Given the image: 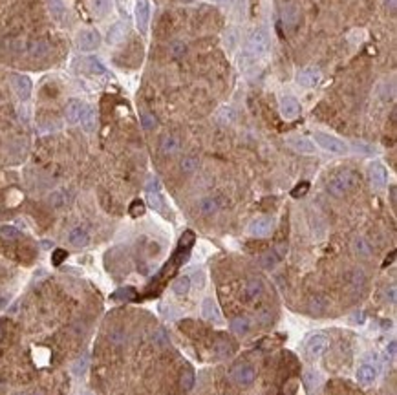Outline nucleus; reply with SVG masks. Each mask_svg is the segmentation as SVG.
Here are the masks:
<instances>
[{"label":"nucleus","instance_id":"5701e85b","mask_svg":"<svg viewBox=\"0 0 397 395\" xmlns=\"http://www.w3.org/2000/svg\"><path fill=\"white\" fill-rule=\"evenodd\" d=\"M48 9H50V13H51V17H53L57 22H64V18H66L64 0H48Z\"/></svg>","mask_w":397,"mask_h":395},{"label":"nucleus","instance_id":"dca6fc26","mask_svg":"<svg viewBox=\"0 0 397 395\" xmlns=\"http://www.w3.org/2000/svg\"><path fill=\"white\" fill-rule=\"evenodd\" d=\"M280 114L284 119H295L300 114V104L295 97H284L280 101Z\"/></svg>","mask_w":397,"mask_h":395},{"label":"nucleus","instance_id":"ddd939ff","mask_svg":"<svg viewBox=\"0 0 397 395\" xmlns=\"http://www.w3.org/2000/svg\"><path fill=\"white\" fill-rule=\"evenodd\" d=\"M75 66L79 68V72L92 73V75H102V73L106 72L104 64L99 59H96V57H83V59H79L75 62Z\"/></svg>","mask_w":397,"mask_h":395},{"label":"nucleus","instance_id":"2eb2a0df","mask_svg":"<svg viewBox=\"0 0 397 395\" xmlns=\"http://www.w3.org/2000/svg\"><path fill=\"white\" fill-rule=\"evenodd\" d=\"M298 20H300V9L297 6V2H288V4H284V9H282V22L284 26H288V28H295L298 24Z\"/></svg>","mask_w":397,"mask_h":395},{"label":"nucleus","instance_id":"2f4dec72","mask_svg":"<svg viewBox=\"0 0 397 395\" xmlns=\"http://www.w3.org/2000/svg\"><path fill=\"white\" fill-rule=\"evenodd\" d=\"M203 317L207 320H212V322H220V311H218L216 304L212 302L211 298H205L203 300Z\"/></svg>","mask_w":397,"mask_h":395},{"label":"nucleus","instance_id":"c756f323","mask_svg":"<svg viewBox=\"0 0 397 395\" xmlns=\"http://www.w3.org/2000/svg\"><path fill=\"white\" fill-rule=\"evenodd\" d=\"M50 51V44L46 41H33L28 44V53L31 57H44Z\"/></svg>","mask_w":397,"mask_h":395},{"label":"nucleus","instance_id":"393cba45","mask_svg":"<svg viewBox=\"0 0 397 395\" xmlns=\"http://www.w3.org/2000/svg\"><path fill=\"white\" fill-rule=\"evenodd\" d=\"M79 123H81V126H83L86 132L96 130V112H94L90 106H86V104H85V108H83V114H81V119H79Z\"/></svg>","mask_w":397,"mask_h":395},{"label":"nucleus","instance_id":"c85d7f7f","mask_svg":"<svg viewBox=\"0 0 397 395\" xmlns=\"http://www.w3.org/2000/svg\"><path fill=\"white\" fill-rule=\"evenodd\" d=\"M249 329H251V322H249V318H246V317H238V318H235V320L231 322V331H233L235 335H238V337L247 335V333H249Z\"/></svg>","mask_w":397,"mask_h":395},{"label":"nucleus","instance_id":"4d7b16f0","mask_svg":"<svg viewBox=\"0 0 397 395\" xmlns=\"http://www.w3.org/2000/svg\"><path fill=\"white\" fill-rule=\"evenodd\" d=\"M0 337H2V329H0Z\"/></svg>","mask_w":397,"mask_h":395},{"label":"nucleus","instance_id":"603ef678","mask_svg":"<svg viewBox=\"0 0 397 395\" xmlns=\"http://www.w3.org/2000/svg\"><path fill=\"white\" fill-rule=\"evenodd\" d=\"M386 300L396 302V286H390V289H386Z\"/></svg>","mask_w":397,"mask_h":395},{"label":"nucleus","instance_id":"6ab92c4d","mask_svg":"<svg viewBox=\"0 0 397 395\" xmlns=\"http://www.w3.org/2000/svg\"><path fill=\"white\" fill-rule=\"evenodd\" d=\"M246 295L249 300H256L260 298L262 295H264V282L253 276V278H249L246 282Z\"/></svg>","mask_w":397,"mask_h":395},{"label":"nucleus","instance_id":"5fc2aeb1","mask_svg":"<svg viewBox=\"0 0 397 395\" xmlns=\"http://www.w3.org/2000/svg\"><path fill=\"white\" fill-rule=\"evenodd\" d=\"M394 258H396V252H392L390 258H386V260H385V267H388V263L394 262Z\"/></svg>","mask_w":397,"mask_h":395},{"label":"nucleus","instance_id":"864d4df0","mask_svg":"<svg viewBox=\"0 0 397 395\" xmlns=\"http://www.w3.org/2000/svg\"><path fill=\"white\" fill-rule=\"evenodd\" d=\"M385 6L390 7L392 11H394V9H396V0H385Z\"/></svg>","mask_w":397,"mask_h":395},{"label":"nucleus","instance_id":"9b49d317","mask_svg":"<svg viewBox=\"0 0 397 395\" xmlns=\"http://www.w3.org/2000/svg\"><path fill=\"white\" fill-rule=\"evenodd\" d=\"M286 143L291 147V148L298 152V154H307V156H311L315 154V143H313L309 138H304V136H289L286 139Z\"/></svg>","mask_w":397,"mask_h":395},{"label":"nucleus","instance_id":"7c9ffc66","mask_svg":"<svg viewBox=\"0 0 397 395\" xmlns=\"http://www.w3.org/2000/svg\"><path fill=\"white\" fill-rule=\"evenodd\" d=\"M353 251L355 254H359L362 258H368L372 254V246H370V242L366 238H362V236H357L353 240Z\"/></svg>","mask_w":397,"mask_h":395},{"label":"nucleus","instance_id":"6e6552de","mask_svg":"<svg viewBox=\"0 0 397 395\" xmlns=\"http://www.w3.org/2000/svg\"><path fill=\"white\" fill-rule=\"evenodd\" d=\"M134 15H136V24H138L139 31L145 33L147 28H149V22H150V4H149V0H136Z\"/></svg>","mask_w":397,"mask_h":395},{"label":"nucleus","instance_id":"412c9836","mask_svg":"<svg viewBox=\"0 0 397 395\" xmlns=\"http://www.w3.org/2000/svg\"><path fill=\"white\" fill-rule=\"evenodd\" d=\"M159 148H161V152L165 156H172V154H176L180 150V139L176 138V136H172V134H167V136L161 138Z\"/></svg>","mask_w":397,"mask_h":395},{"label":"nucleus","instance_id":"a19ab883","mask_svg":"<svg viewBox=\"0 0 397 395\" xmlns=\"http://www.w3.org/2000/svg\"><path fill=\"white\" fill-rule=\"evenodd\" d=\"M86 368H88V357L83 355V357H79V359L73 362L72 371L75 373V375H83V373L86 371Z\"/></svg>","mask_w":397,"mask_h":395},{"label":"nucleus","instance_id":"8fccbe9b","mask_svg":"<svg viewBox=\"0 0 397 395\" xmlns=\"http://www.w3.org/2000/svg\"><path fill=\"white\" fill-rule=\"evenodd\" d=\"M256 318H258L262 324H269L271 322V311L267 307H262L258 313H256Z\"/></svg>","mask_w":397,"mask_h":395},{"label":"nucleus","instance_id":"0eeeda50","mask_svg":"<svg viewBox=\"0 0 397 395\" xmlns=\"http://www.w3.org/2000/svg\"><path fill=\"white\" fill-rule=\"evenodd\" d=\"M368 180H370V185L373 189H385L386 183H388V170L385 168V165H381V163H372L370 167H368Z\"/></svg>","mask_w":397,"mask_h":395},{"label":"nucleus","instance_id":"f3484780","mask_svg":"<svg viewBox=\"0 0 397 395\" xmlns=\"http://www.w3.org/2000/svg\"><path fill=\"white\" fill-rule=\"evenodd\" d=\"M220 209H222V201H220V198H216V196H207L198 203V210L203 216L216 214Z\"/></svg>","mask_w":397,"mask_h":395},{"label":"nucleus","instance_id":"7ed1b4c3","mask_svg":"<svg viewBox=\"0 0 397 395\" xmlns=\"http://www.w3.org/2000/svg\"><path fill=\"white\" fill-rule=\"evenodd\" d=\"M313 141L319 145L320 148H324L326 152L337 154V156H344V154L348 152V145L344 143L343 139L335 138V136H330V134L315 132V136H313Z\"/></svg>","mask_w":397,"mask_h":395},{"label":"nucleus","instance_id":"39448f33","mask_svg":"<svg viewBox=\"0 0 397 395\" xmlns=\"http://www.w3.org/2000/svg\"><path fill=\"white\" fill-rule=\"evenodd\" d=\"M75 44H77V48L81 51H94L101 44V35L96 30H83L79 31Z\"/></svg>","mask_w":397,"mask_h":395},{"label":"nucleus","instance_id":"de8ad7c7","mask_svg":"<svg viewBox=\"0 0 397 395\" xmlns=\"http://www.w3.org/2000/svg\"><path fill=\"white\" fill-rule=\"evenodd\" d=\"M152 341H154V344H157V346H165V344L169 342V339H167V333H165L163 329H157L156 333L152 335Z\"/></svg>","mask_w":397,"mask_h":395},{"label":"nucleus","instance_id":"79ce46f5","mask_svg":"<svg viewBox=\"0 0 397 395\" xmlns=\"http://www.w3.org/2000/svg\"><path fill=\"white\" fill-rule=\"evenodd\" d=\"M128 212H130V216L132 218H139V216L145 214V203L141 201V199H134L132 203H130V209H128Z\"/></svg>","mask_w":397,"mask_h":395},{"label":"nucleus","instance_id":"473e14b6","mask_svg":"<svg viewBox=\"0 0 397 395\" xmlns=\"http://www.w3.org/2000/svg\"><path fill=\"white\" fill-rule=\"evenodd\" d=\"M282 260V256L278 254L275 249H271V251L264 252L262 254V258H260V263H262V267H265V269H273L275 265H277L278 262Z\"/></svg>","mask_w":397,"mask_h":395},{"label":"nucleus","instance_id":"13d9d810","mask_svg":"<svg viewBox=\"0 0 397 395\" xmlns=\"http://www.w3.org/2000/svg\"><path fill=\"white\" fill-rule=\"evenodd\" d=\"M81 395H90V394H81Z\"/></svg>","mask_w":397,"mask_h":395},{"label":"nucleus","instance_id":"423d86ee","mask_svg":"<svg viewBox=\"0 0 397 395\" xmlns=\"http://www.w3.org/2000/svg\"><path fill=\"white\" fill-rule=\"evenodd\" d=\"M231 377L238 386H251L254 383V377H256V371L251 364H238L233 368L231 371Z\"/></svg>","mask_w":397,"mask_h":395},{"label":"nucleus","instance_id":"4c0bfd02","mask_svg":"<svg viewBox=\"0 0 397 395\" xmlns=\"http://www.w3.org/2000/svg\"><path fill=\"white\" fill-rule=\"evenodd\" d=\"M169 51H170V55H172L174 59H180V57H183V55L187 53V44H185V42H181V41H174L169 46Z\"/></svg>","mask_w":397,"mask_h":395},{"label":"nucleus","instance_id":"09e8293b","mask_svg":"<svg viewBox=\"0 0 397 395\" xmlns=\"http://www.w3.org/2000/svg\"><path fill=\"white\" fill-rule=\"evenodd\" d=\"M304 381H306L307 388L311 390L313 386H317V384H319V375H317L315 371H306V375H304Z\"/></svg>","mask_w":397,"mask_h":395},{"label":"nucleus","instance_id":"6e6d98bb","mask_svg":"<svg viewBox=\"0 0 397 395\" xmlns=\"http://www.w3.org/2000/svg\"><path fill=\"white\" fill-rule=\"evenodd\" d=\"M390 355H392V357L396 355V342H392V344H390Z\"/></svg>","mask_w":397,"mask_h":395},{"label":"nucleus","instance_id":"f704fd0d","mask_svg":"<svg viewBox=\"0 0 397 395\" xmlns=\"http://www.w3.org/2000/svg\"><path fill=\"white\" fill-rule=\"evenodd\" d=\"M172 289H174L176 295H187L191 291V278L189 276H180V278H176L174 284H172Z\"/></svg>","mask_w":397,"mask_h":395},{"label":"nucleus","instance_id":"aec40b11","mask_svg":"<svg viewBox=\"0 0 397 395\" xmlns=\"http://www.w3.org/2000/svg\"><path fill=\"white\" fill-rule=\"evenodd\" d=\"M83 108H85V102L77 101V99H73V101L68 102L66 110H64V115H66L68 123H72V125L79 123L81 114H83Z\"/></svg>","mask_w":397,"mask_h":395},{"label":"nucleus","instance_id":"f257e3e1","mask_svg":"<svg viewBox=\"0 0 397 395\" xmlns=\"http://www.w3.org/2000/svg\"><path fill=\"white\" fill-rule=\"evenodd\" d=\"M359 185V174L355 170H343V172L335 174L330 181H328V192L335 198H343L348 192H351L355 187Z\"/></svg>","mask_w":397,"mask_h":395},{"label":"nucleus","instance_id":"3c124183","mask_svg":"<svg viewBox=\"0 0 397 395\" xmlns=\"http://www.w3.org/2000/svg\"><path fill=\"white\" fill-rule=\"evenodd\" d=\"M115 295H117V298H132L134 295H136V291H134L132 288H125V289H119Z\"/></svg>","mask_w":397,"mask_h":395},{"label":"nucleus","instance_id":"f8f14e48","mask_svg":"<svg viewBox=\"0 0 397 395\" xmlns=\"http://www.w3.org/2000/svg\"><path fill=\"white\" fill-rule=\"evenodd\" d=\"M320 79H322L320 70L319 68H313V66L304 68V70H300V72L297 73V83L300 84V86H304V88L317 86V84L320 83Z\"/></svg>","mask_w":397,"mask_h":395},{"label":"nucleus","instance_id":"bf43d9fd","mask_svg":"<svg viewBox=\"0 0 397 395\" xmlns=\"http://www.w3.org/2000/svg\"><path fill=\"white\" fill-rule=\"evenodd\" d=\"M31 395H39V394H31Z\"/></svg>","mask_w":397,"mask_h":395},{"label":"nucleus","instance_id":"a18cd8bd","mask_svg":"<svg viewBox=\"0 0 397 395\" xmlns=\"http://www.w3.org/2000/svg\"><path fill=\"white\" fill-rule=\"evenodd\" d=\"M68 258V252L64 249H55L53 254H51V263L53 265H60Z\"/></svg>","mask_w":397,"mask_h":395},{"label":"nucleus","instance_id":"49530a36","mask_svg":"<svg viewBox=\"0 0 397 395\" xmlns=\"http://www.w3.org/2000/svg\"><path fill=\"white\" fill-rule=\"evenodd\" d=\"M307 191H309V183H307V181H302V183H298V185H297L295 189L291 191V196H293V198H302Z\"/></svg>","mask_w":397,"mask_h":395},{"label":"nucleus","instance_id":"1a4fd4ad","mask_svg":"<svg viewBox=\"0 0 397 395\" xmlns=\"http://www.w3.org/2000/svg\"><path fill=\"white\" fill-rule=\"evenodd\" d=\"M147 199H149V205L152 209L157 210V212H163V198L161 192H159V181L157 178H150L149 183H147Z\"/></svg>","mask_w":397,"mask_h":395},{"label":"nucleus","instance_id":"c9c22d12","mask_svg":"<svg viewBox=\"0 0 397 395\" xmlns=\"http://www.w3.org/2000/svg\"><path fill=\"white\" fill-rule=\"evenodd\" d=\"M198 167H199V161H198V157H194V156L183 157V159H181V163H180L181 172H185V174L196 172V170H198Z\"/></svg>","mask_w":397,"mask_h":395},{"label":"nucleus","instance_id":"cd10ccee","mask_svg":"<svg viewBox=\"0 0 397 395\" xmlns=\"http://www.w3.org/2000/svg\"><path fill=\"white\" fill-rule=\"evenodd\" d=\"M194 383H196V375H194V370L191 368V366H185V368H183V371H181V375H180V386H181V390H185V392L193 390L194 388Z\"/></svg>","mask_w":397,"mask_h":395},{"label":"nucleus","instance_id":"4468645a","mask_svg":"<svg viewBox=\"0 0 397 395\" xmlns=\"http://www.w3.org/2000/svg\"><path fill=\"white\" fill-rule=\"evenodd\" d=\"M247 231H249V234L254 236V238H264V236H267V234L273 231V220L267 218V216L256 218V220H253V222L249 223Z\"/></svg>","mask_w":397,"mask_h":395},{"label":"nucleus","instance_id":"c03bdc74","mask_svg":"<svg viewBox=\"0 0 397 395\" xmlns=\"http://www.w3.org/2000/svg\"><path fill=\"white\" fill-rule=\"evenodd\" d=\"M50 203L53 205V207H62V205H66V194H64L62 191L53 192V194L50 196Z\"/></svg>","mask_w":397,"mask_h":395},{"label":"nucleus","instance_id":"bb28decb","mask_svg":"<svg viewBox=\"0 0 397 395\" xmlns=\"http://www.w3.org/2000/svg\"><path fill=\"white\" fill-rule=\"evenodd\" d=\"M346 284L351 286V288H362L364 286V282H366V275H364V271L362 269H351L346 273Z\"/></svg>","mask_w":397,"mask_h":395},{"label":"nucleus","instance_id":"58836bf2","mask_svg":"<svg viewBox=\"0 0 397 395\" xmlns=\"http://www.w3.org/2000/svg\"><path fill=\"white\" fill-rule=\"evenodd\" d=\"M141 125H143L145 130H152L154 126H156V117H154V114H150V112H147V110H141Z\"/></svg>","mask_w":397,"mask_h":395},{"label":"nucleus","instance_id":"a211bd4d","mask_svg":"<svg viewBox=\"0 0 397 395\" xmlns=\"http://www.w3.org/2000/svg\"><path fill=\"white\" fill-rule=\"evenodd\" d=\"M68 242H70L73 247H85V246H88V242H90V234H88V231H86L85 227H75L68 234Z\"/></svg>","mask_w":397,"mask_h":395},{"label":"nucleus","instance_id":"4be33fe9","mask_svg":"<svg viewBox=\"0 0 397 395\" xmlns=\"http://www.w3.org/2000/svg\"><path fill=\"white\" fill-rule=\"evenodd\" d=\"M125 35H127V24L115 22L108 30V33H106V42H108V44H119V42L125 39Z\"/></svg>","mask_w":397,"mask_h":395},{"label":"nucleus","instance_id":"37998d69","mask_svg":"<svg viewBox=\"0 0 397 395\" xmlns=\"http://www.w3.org/2000/svg\"><path fill=\"white\" fill-rule=\"evenodd\" d=\"M125 339H127V333H125L123 329H112L108 335V341L112 342V344H123Z\"/></svg>","mask_w":397,"mask_h":395},{"label":"nucleus","instance_id":"9d476101","mask_svg":"<svg viewBox=\"0 0 397 395\" xmlns=\"http://www.w3.org/2000/svg\"><path fill=\"white\" fill-rule=\"evenodd\" d=\"M11 84H13V90H15V94L18 96V99H22V101L30 99L31 90H33V84H31V79L28 77V75H20V73L13 75Z\"/></svg>","mask_w":397,"mask_h":395},{"label":"nucleus","instance_id":"b1692460","mask_svg":"<svg viewBox=\"0 0 397 395\" xmlns=\"http://www.w3.org/2000/svg\"><path fill=\"white\" fill-rule=\"evenodd\" d=\"M375 377H377V371H375V368L370 364H364L357 370V381H359L361 384H364V386L372 384L373 381H375Z\"/></svg>","mask_w":397,"mask_h":395},{"label":"nucleus","instance_id":"72a5a7b5","mask_svg":"<svg viewBox=\"0 0 397 395\" xmlns=\"http://www.w3.org/2000/svg\"><path fill=\"white\" fill-rule=\"evenodd\" d=\"M112 7V0H92V11L96 17H104Z\"/></svg>","mask_w":397,"mask_h":395},{"label":"nucleus","instance_id":"e433bc0d","mask_svg":"<svg viewBox=\"0 0 397 395\" xmlns=\"http://www.w3.org/2000/svg\"><path fill=\"white\" fill-rule=\"evenodd\" d=\"M233 349H235L233 342L227 341L225 337H222V339L216 342V351L222 355V357H227V355H231V353H233Z\"/></svg>","mask_w":397,"mask_h":395},{"label":"nucleus","instance_id":"a878e982","mask_svg":"<svg viewBox=\"0 0 397 395\" xmlns=\"http://www.w3.org/2000/svg\"><path fill=\"white\" fill-rule=\"evenodd\" d=\"M307 307H309V311L313 315H322L326 311V307H328V300L322 295H313L309 302H307Z\"/></svg>","mask_w":397,"mask_h":395},{"label":"nucleus","instance_id":"20e7f679","mask_svg":"<svg viewBox=\"0 0 397 395\" xmlns=\"http://www.w3.org/2000/svg\"><path fill=\"white\" fill-rule=\"evenodd\" d=\"M328 337L324 333H313L309 335V339L306 341V353L307 357H311V359H317L320 355L324 353L326 349H328Z\"/></svg>","mask_w":397,"mask_h":395},{"label":"nucleus","instance_id":"f03ea898","mask_svg":"<svg viewBox=\"0 0 397 395\" xmlns=\"http://www.w3.org/2000/svg\"><path fill=\"white\" fill-rule=\"evenodd\" d=\"M247 48H249V53L253 55V57H264V55H267V51L271 48V37L267 33V30L265 28H256L251 33V37H249Z\"/></svg>","mask_w":397,"mask_h":395},{"label":"nucleus","instance_id":"ea45409f","mask_svg":"<svg viewBox=\"0 0 397 395\" xmlns=\"http://www.w3.org/2000/svg\"><path fill=\"white\" fill-rule=\"evenodd\" d=\"M0 236L4 240H17L18 236H20V231L15 227H11V225H4V227H0Z\"/></svg>","mask_w":397,"mask_h":395}]
</instances>
